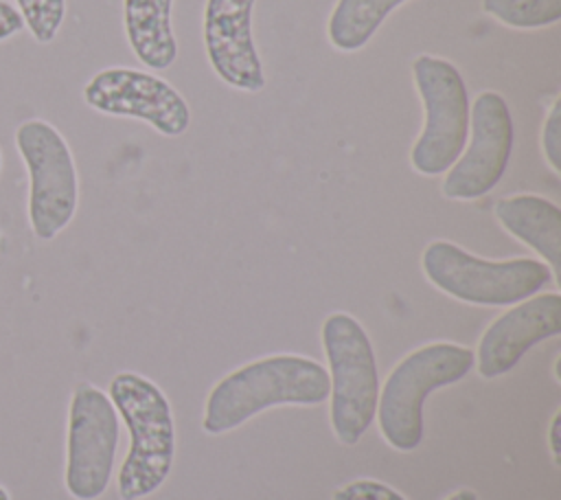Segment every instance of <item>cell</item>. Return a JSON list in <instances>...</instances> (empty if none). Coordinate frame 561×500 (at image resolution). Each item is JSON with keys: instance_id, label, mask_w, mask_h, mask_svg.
<instances>
[{"instance_id": "obj_1", "label": "cell", "mask_w": 561, "mask_h": 500, "mask_svg": "<svg viewBox=\"0 0 561 500\" xmlns=\"http://www.w3.org/2000/svg\"><path fill=\"white\" fill-rule=\"evenodd\" d=\"M329 399L327 368L296 353L256 357L224 375L204 401L202 430L219 436L274 406H320Z\"/></svg>"}, {"instance_id": "obj_2", "label": "cell", "mask_w": 561, "mask_h": 500, "mask_svg": "<svg viewBox=\"0 0 561 500\" xmlns=\"http://www.w3.org/2000/svg\"><path fill=\"white\" fill-rule=\"evenodd\" d=\"M107 397L129 430V450L118 471L121 500L156 493L175 461V421L164 390L149 377L121 371L110 379Z\"/></svg>"}, {"instance_id": "obj_3", "label": "cell", "mask_w": 561, "mask_h": 500, "mask_svg": "<svg viewBox=\"0 0 561 500\" xmlns=\"http://www.w3.org/2000/svg\"><path fill=\"white\" fill-rule=\"evenodd\" d=\"M473 368V351L449 340L427 342L403 355L377 397V423L397 452H414L423 441V406L430 393L456 384Z\"/></svg>"}, {"instance_id": "obj_4", "label": "cell", "mask_w": 561, "mask_h": 500, "mask_svg": "<svg viewBox=\"0 0 561 500\" xmlns=\"http://www.w3.org/2000/svg\"><path fill=\"white\" fill-rule=\"evenodd\" d=\"M421 270L438 292L480 307H511L552 281L543 261L530 257L491 261L447 239H434L423 248Z\"/></svg>"}, {"instance_id": "obj_5", "label": "cell", "mask_w": 561, "mask_h": 500, "mask_svg": "<svg viewBox=\"0 0 561 500\" xmlns=\"http://www.w3.org/2000/svg\"><path fill=\"white\" fill-rule=\"evenodd\" d=\"M329 364V421L335 439L353 447L370 428L377 412L379 375L373 342L362 322L333 311L320 329Z\"/></svg>"}, {"instance_id": "obj_6", "label": "cell", "mask_w": 561, "mask_h": 500, "mask_svg": "<svg viewBox=\"0 0 561 500\" xmlns=\"http://www.w3.org/2000/svg\"><path fill=\"white\" fill-rule=\"evenodd\" d=\"M412 81L423 103L425 121L410 149V164L416 173L434 178L445 173L465 149L471 101L460 70L445 57H414Z\"/></svg>"}, {"instance_id": "obj_7", "label": "cell", "mask_w": 561, "mask_h": 500, "mask_svg": "<svg viewBox=\"0 0 561 500\" xmlns=\"http://www.w3.org/2000/svg\"><path fill=\"white\" fill-rule=\"evenodd\" d=\"M15 147L28 173V224L37 239H55L75 217L79 178L61 132L42 118L15 127Z\"/></svg>"}, {"instance_id": "obj_8", "label": "cell", "mask_w": 561, "mask_h": 500, "mask_svg": "<svg viewBox=\"0 0 561 500\" xmlns=\"http://www.w3.org/2000/svg\"><path fill=\"white\" fill-rule=\"evenodd\" d=\"M118 412L94 384H77L68 408L66 491L75 500H96L105 493L118 447Z\"/></svg>"}, {"instance_id": "obj_9", "label": "cell", "mask_w": 561, "mask_h": 500, "mask_svg": "<svg viewBox=\"0 0 561 500\" xmlns=\"http://www.w3.org/2000/svg\"><path fill=\"white\" fill-rule=\"evenodd\" d=\"M513 114L506 99L484 90L469 110V136L458 160L445 171L440 193L445 200L471 202L484 197L506 173L513 151Z\"/></svg>"}, {"instance_id": "obj_10", "label": "cell", "mask_w": 561, "mask_h": 500, "mask_svg": "<svg viewBox=\"0 0 561 500\" xmlns=\"http://www.w3.org/2000/svg\"><path fill=\"white\" fill-rule=\"evenodd\" d=\"M88 107L151 125L167 138L182 136L191 125L186 99L162 77L129 66L99 70L83 86Z\"/></svg>"}, {"instance_id": "obj_11", "label": "cell", "mask_w": 561, "mask_h": 500, "mask_svg": "<svg viewBox=\"0 0 561 500\" xmlns=\"http://www.w3.org/2000/svg\"><path fill=\"white\" fill-rule=\"evenodd\" d=\"M561 333V294H535L500 314L480 336L473 355L482 379H497L539 342Z\"/></svg>"}, {"instance_id": "obj_12", "label": "cell", "mask_w": 561, "mask_h": 500, "mask_svg": "<svg viewBox=\"0 0 561 500\" xmlns=\"http://www.w3.org/2000/svg\"><path fill=\"white\" fill-rule=\"evenodd\" d=\"M256 0H206L204 48L213 72L239 92H261L265 70L252 35Z\"/></svg>"}, {"instance_id": "obj_13", "label": "cell", "mask_w": 561, "mask_h": 500, "mask_svg": "<svg viewBox=\"0 0 561 500\" xmlns=\"http://www.w3.org/2000/svg\"><path fill=\"white\" fill-rule=\"evenodd\" d=\"M497 224L517 241L535 250L561 285V208L535 193H515L493 204Z\"/></svg>"}, {"instance_id": "obj_14", "label": "cell", "mask_w": 561, "mask_h": 500, "mask_svg": "<svg viewBox=\"0 0 561 500\" xmlns=\"http://www.w3.org/2000/svg\"><path fill=\"white\" fill-rule=\"evenodd\" d=\"M173 0H123L125 37L145 68L167 70L178 57Z\"/></svg>"}, {"instance_id": "obj_15", "label": "cell", "mask_w": 561, "mask_h": 500, "mask_svg": "<svg viewBox=\"0 0 561 500\" xmlns=\"http://www.w3.org/2000/svg\"><path fill=\"white\" fill-rule=\"evenodd\" d=\"M405 2L408 0H337L327 22L329 44L340 53L362 50L383 20Z\"/></svg>"}, {"instance_id": "obj_16", "label": "cell", "mask_w": 561, "mask_h": 500, "mask_svg": "<svg viewBox=\"0 0 561 500\" xmlns=\"http://www.w3.org/2000/svg\"><path fill=\"white\" fill-rule=\"evenodd\" d=\"M482 11L508 29L533 31L561 20V0H482Z\"/></svg>"}, {"instance_id": "obj_17", "label": "cell", "mask_w": 561, "mask_h": 500, "mask_svg": "<svg viewBox=\"0 0 561 500\" xmlns=\"http://www.w3.org/2000/svg\"><path fill=\"white\" fill-rule=\"evenodd\" d=\"M24 29L39 44H50L66 18V0H15Z\"/></svg>"}, {"instance_id": "obj_18", "label": "cell", "mask_w": 561, "mask_h": 500, "mask_svg": "<svg viewBox=\"0 0 561 500\" xmlns=\"http://www.w3.org/2000/svg\"><path fill=\"white\" fill-rule=\"evenodd\" d=\"M331 500H408L394 487L375 480V478H355L351 482L340 485Z\"/></svg>"}, {"instance_id": "obj_19", "label": "cell", "mask_w": 561, "mask_h": 500, "mask_svg": "<svg viewBox=\"0 0 561 500\" xmlns=\"http://www.w3.org/2000/svg\"><path fill=\"white\" fill-rule=\"evenodd\" d=\"M541 151L552 169V173H561V96H554L546 112V121L541 127Z\"/></svg>"}, {"instance_id": "obj_20", "label": "cell", "mask_w": 561, "mask_h": 500, "mask_svg": "<svg viewBox=\"0 0 561 500\" xmlns=\"http://www.w3.org/2000/svg\"><path fill=\"white\" fill-rule=\"evenodd\" d=\"M24 31V20L20 11L9 4L7 0H0V42L18 35Z\"/></svg>"}, {"instance_id": "obj_21", "label": "cell", "mask_w": 561, "mask_h": 500, "mask_svg": "<svg viewBox=\"0 0 561 500\" xmlns=\"http://www.w3.org/2000/svg\"><path fill=\"white\" fill-rule=\"evenodd\" d=\"M548 450L554 467H561V410H557L548 425Z\"/></svg>"}, {"instance_id": "obj_22", "label": "cell", "mask_w": 561, "mask_h": 500, "mask_svg": "<svg viewBox=\"0 0 561 500\" xmlns=\"http://www.w3.org/2000/svg\"><path fill=\"white\" fill-rule=\"evenodd\" d=\"M443 500H478V496L471 489H456L449 496H445Z\"/></svg>"}, {"instance_id": "obj_23", "label": "cell", "mask_w": 561, "mask_h": 500, "mask_svg": "<svg viewBox=\"0 0 561 500\" xmlns=\"http://www.w3.org/2000/svg\"><path fill=\"white\" fill-rule=\"evenodd\" d=\"M0 500H11V498H9V491H7L4 487H0Z\"/></svg>"}, {"instance_id": "obj_24", "label": "cell", "mask_w": 561, "mask_h": 500, "mask_svg": "<svg viewBox=\"0 0 561 500\" xmlns=\"http://www.w3.org/2000/svg\"><path fill=\"white\" fill-rule=\"evenodd\" d=\"M0 169H2V151H0Z\"/></svg>"}]
</instances>
